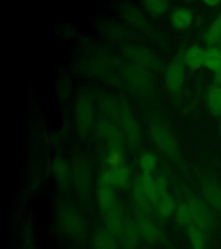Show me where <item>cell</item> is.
<instances>
[{
    "mask_svg": "<svg viewBox=\"0 0 221 249\" xmlns=\"http://www.w3.org/2000/svg\"><path fill=\"white\" fill-rule=\"evenodd\" d=\"M57 221L62 233L72 240L82 242L87 237L85 218L74 205L63 203L59 207Z\"/></svg>",
    "mask_w": 221,
    "mask_h": 249,
    "instance_id": "1",
    "label": "cell"
},
{
    "mask_svg": "<svg viewBox=\"0 0 221 249\" xmlns=\"http://www.w3.org/2000/svg\"><path fill=\"white\" fill-rule=\"evenodd\" d=\"M190 209L192 223L209 237L215 232L218 226L217 213L206 203L204 199L192 195L187 198Z\"/></svg>",
    "mask_w": 221,
    "mask_h": 249,
    "instance_id": "2",
    "label": "cell"
},
{
    "mask_svg": "<svg viewBox=\"0 0 221 249\" xmlns=\"http://www.w3.org/2000/svg\"><path fill=\"white\" fill-rule=\"evenodd\" d=\"M186 64L183 54H180L168 65L165 70L164 82L172 93H178L183 89L186 81Z\"/></svg>",
    "mask_w": 221,
    "mask_h": 249,
    "instance_id": "3",
    "label": "cell"
},
{
    "mask_svg": "<svg viewBox=\"0 0 221 249\" xmlns=\"http://www.w3.org/2000/svg\"><path fill=\"white\" fill-rule=\"evenodd\" d=\"M152 135L154 143L165 155L172 160L178 159V144L167 128L162 125L154 126L152 129Z\"/></svg>",
    "mask_w": 221,
    "mask_h": 249,
    "instance_id": "4",
    "label": "cell"
},
{
    "mask_svg": "<svg viewBox=\"0 0 221 249\" xmlns=\"http://www.w3.org/2000/svg\"><path fill=\"white\" fill-rule=\"evenodd\" d=\"M131 181V171L127 166L109 168L101 173L100 183L113 188H126Z\"/></svg>",
    "mask_w": 221,
    "mask_h": 249,
    "instance_id": "5",
    "label": "cell"
},
{
    "mask_svg": "<svg viewBox=\"0 0 221 249\" xmlns=\"http://www.w3.org/2000/svg\"><path fill=\"white\" fill-rule=\"evenodd\" d=\"M135 220L141 236L149 243L155 244L163 239V233L161 230L150 218L149 214L137 211Z\"/></svg>",
    "mask_w": 221,
    "mask_h": 249,
    "instance_id": "6",
    "label": "cell"
},
{
    "mask_svg": "<svg viewBox=\"0 0 221 249\" xmlns=\"http://www.w3.org/2000/svg\"><path fill=\"white\" fill-rule=\"evenodd\" d=\"M202 198L213 210L221 214V186L212 179H205L202 183Z\"/></svg>",
    "mask_w": 221,
    "mask_h": 249,
    "instance_id": "7",
    "label": "cell"
},
{
    "mask_svg": "<svg viewBox=\"0 0 221 249\" xmlns=\"http://www.w3.org/2000/svg\"><path fill=\"white\" fill-rule=\"evenodd\" d=\"M72 176L75 188H77L78 191L83 197H86L91 190V172L89 168L84 162H77L73 168Z\"/></svg>",
    "mask_w": 221,
    "mask_h": 249,
    "instance_id": "8",
    "label": "cell"
},
{
    "mask_svg": "<svg viewBox=\"0 0 221 249\" xmlns=\"http://www.w3.org/2000/svg\"><path fill=\"white\" fill-rule=\"evenodd\" d=\"M123 249H137L139 246L140 234L136 220L128 218L125 220L120 236Z\"/></svg>",
    "mask_w": 221,
    "mask_h": 249,
    "instance_id": "9",
    "label": "cell"
},
{
    "mask_svg": "<svg viewBox=\"0 0 221 249\" xmlns=\"http://www.w3.org/2000/svg\"><path fill=\"white\" fill-rule=\"evenodd\" d=\"M105 230L113 233L116 237H119L124 228L125 220L124 212L119 203L104 214Z\"/></svg>",
    "mask_w": 221,
    "mask_h": 249,
    "instance_id": "10",
    "label": "cell"
},
{
    "mask_svg": "<svg viewBox=\"0 0 221 249\" xmlns=\"http://www.w3.org/2000/svg\"><path fill=\"white\" fill-rule=\"evenodd\" d=\"M204 66L214 71V82L221 84V43L218 46L208 47L205 51Z\"/></svg>",
    "mask_w": 221,
    "mask_h": 249,
    "instance_id": "11",
    "label": "cell"
},
{
    "mask_svg": "<svg viewBox=\"0 0 221 249\" xmlns=\"http://www.w3.org/2000/svg\"><path fill=\"white\" fill-rule=\"evenodd\" d=\"M194 22V14L190 9L179 7L170 14V23L175 30L186 31L191 27Z\"/></svg>",
    "mask_w": 221,
    "mask_h": 249,
    "instance_id": "12",
    "label": "cell"
},
{
    "mask_svg": "<svg viewBox=\"0 0 221 249\" xmlns=\"http://www.w3.org/2000/svg\"><path fill=\"white\" fill-rule=\"evenodd\" d=\"M183 58L187 68L192 71H197L204 66L205 51L202 47L194 44L183 52Z\"/></svg>",
    "mask_w": 221,
    "mask_h": 249,
    "instance_id": "13",
    "label": "cell"
},
{
    "mask_svg": "<svg viewBox=\"0 0 221 249\" xmlns=\"http://www.w3.org/2000/svg\"><path fill=\"white\" fill-rule=\"evenodd\" d=\"M98 202L103 214L115 206L117 203L114 188L105 183H100L97 192Z\"/></svg>",
    "mask_w": 221,
    "mask_h": 249,
    "instance_id": "14",
    "label": "cell"
},
{
    "mask_svg": "<svg viewBox=\"0 0 221 249\" xmlns=\"http://www.w3.org/2000/svg\"><path fill=\"white\" fill-rule=\"evenodd\" d=\"M132 199L137 211L149 214L152 212V202L143 190L139 178L136 179L132 186Z\"/></svg>",
    "mask_w": 221,
    "mask_h": 249,
    "instance_id": "15",
    "label": "cell"
},
{
    "mask_svg": "<svg viewBox=\"0 0 221 249\" xmlns=\"http://www.w3.org/2000/svg\"><path fill=\"white\" fill-rule=\"evenodd\" d=\"M206 105L215 116H221V84L214 82L208 87L206 94Z\"/></svg>",
    "mask_w": 221,
    "mask_h": 249,
    "instance_id": "16",
    "label": "cell"
},
{
    "mask_svg": "<svg viewBox=\"0 0 221 249\" xmlns=\"http://www.w3.org/2000/svg\"><path fill=\"white\" fill-rule=\"evenodd\" d=\"M93 246L94 249H119L116 236L105 229L98 230L93 233Z\"/></svg>",
    "mask_w": 221,
    "mask_h": 249,
    "instance_id": "17",
    "label": "cell"
},
{
    "mask_svg": "<svg viewBox=\"0 0 221 249\" xmlns=\"http://www.w3.org/2000/svg\"><path fill=\"white\" fill-rule=\"evenodd\" d=\"M187 236L192 249H206L207 236L206 233L194 224H190L186 229Z\"/></svg>",
    "mask_w": 221,
    "mask_h": 249,
    "instance_id": "18",
    "label": "cell"
},
{
    "mask_svg": "<svg viewBox=\"0 0 221 249\" xmlns=\"http://www.w3.org/2000/svg\"><path fill=\"white\" fill-rule=\"evenodd\" d=\"M140 183L143 190L151 200L152 204H155L159 201V195L156 189L155 179L151 173H143L139 178Z\"/></svg>",
    "mask_w": 221,
    "mask_h": 249,
    "instance_id": "19",
    "label": "cell"
},
{
    "mask_svg": "<svg viewBox=\"0 0 221 249\" xmlns=\"http://www.w3.org/2000/svg\"><path fill=\"white\" fill-rule=\"evenodd\" d=\"M204 39L208 47L218 46L221 43V12L206 31Z\"/></svg>",
    "mask_w": 221,
    "mask_h": 249,
    "instance_id": "20",
    "label": "cell"
},
{
    "mask_svg": "<svg viewBox=\"0 0 221 249\" xmlns=\"http://www.w3.org/2000/svg\"><path fill=\"white\" fill-rule=\"evenodd\" d=\"M52 171L54 177L57 179L58 183L62 187L68 185L69 182L70 170L68 163L64 160L62 159L54 160V163L52 164Z\"/></svg>",
    "mask_w": 221,
    "mask_h": 249,
    "instance_id": "21",
    "label": "cell"
},
{
    "mask_svg": "<svg viewBox=\"0 0 221 249\" xmlns=\"http://www.w3.org/2000/svg\"><path fill=\"white\" fill-rule=\"evenodd\" d=\"M176 203L175 199L170 195H165L159 199L157 202V210L158 214L163 219L170 217L172 214H175L176 210Z\"/></svg>",
    "mask_w": 221,
    "mask_h": 249,
    "instance_id": "22",
    "label": "cell"
},
{
    "mask_svg": "<svg viewBox=\"0 0 221 249\" xmlns=\"http://www.w3.org/2000/svg\"><path fill=\"white\" fill-rule=\"evenodd\" d=\"M175 218L177 225L181 228L187 229L190 224H193L190 209L187 202H181L179 205H177L175 212Z\"/></svg>",
    "mask_w": 221,
    "mask_h": 249,
    "instance_id": "23",
    "label": "cell"
},
{
    "mask_svg": "<svg viewBox=\"0 0 221 249\" xmlns=\"http://www.w3.org/2000/svg\"><path fill=\"white\" fill-rule=\"evenodd\" d=\"M124 156L122 146H108L105 156V163L109 168L119 167L124 165Z\"/></svg>",
    "mask_w": 221,
    "mask_h": 249,
    "instance_id": "24",
    "label": "cell"
},
{
    "mask_svg": "<svg viewBox=\"0 0 221 249\" xmlns=\"http://www.w3.org/2000/svg\"><path fill=\"white\" fill-rule=\"evenodd\" d=\"M143 5L150 15L160 17L167 12L170 4L164 0H148L143 2Z\"/></svg>",
    "mask_w": 221,
    "mask_h": 249,
    "instance_id": "25",
    "label": "cell"
},
{
    "mask_svg": "<svg viewBox=\"0 0 221 249\" xmlns=\"http://www.w3.org/2000/svg\"><path fill=\"white\" fill-rule=\"evenodd\" d=\"M158 163L157 157L155 153L145 152L141 155L139 159V166L143 173H151L155 171Z\"/></svg>",
    "mask_w": 221,
    "mask_h": 249,
    "instance_id": "26",
    "label": "cell"
},
{
    "mask_svg": "<svg viewBox=\"0 0 221 249\" xmlns=\"http://www.w3.org/2000/svg\"><path fill=\"white\" fill-rule=\"evenodd\" d=\"M23 249H35V241L34 238L33 230L30 223H26L24 226L23 231Z\"/></svg>",
    "mask_w": 221,
    "mask_h": 249,
    "instance_id": "27",
    "label": "cell"
},
{
    "mask_svg": "<svg viewBox=\"0 0 221 249\" xmlns=\"http://www.w3.org/2000/svg\"><path fill=\"white\" fill-rule=\"evenodd\" d=\"M155 184H156V189L158 191L159 197L161 198L163 196L168 194V180L164 176H158L155 178Z\"/></svg>",
    "mask_w": 221,
    "mask_h": 249,
    "instance_id": "28",
    "label": "cell"
},
{
    "mask_svg": "<svg viewBox=\"0 0 221 249\" xmlns=\"http://www.w3.org/2000/svg\"><path fill=\"white\" fill-rule=\"evenodd\" d=\"M221 1H206L205 4H207L210 7H215L221 4Z\"/></svg>",
    "mask_w": 221,
    "mask_h": 249,
    "instance_id": "29",
    "label": "cell"
},
{
    "mask_svg": "<svg viewBox=\"0 0 221 249\" xmlns=\"http://www.w3.org/2000/svg\"></svg>",
    "mask_w": 221,
    "mask_h": 249,
    "instance_id": "30",
    "label": "cell"
},
{
    "mask_svg": "<svg viewBox=\"0 0 221 249\" xmlns=\"http://www.w3.org/2000/svg\"></svg>",
    "mask_w": 221,
    "mask_h": 249,
    "instance_id": "31",
    "label": "cell"
}]
</instances>
